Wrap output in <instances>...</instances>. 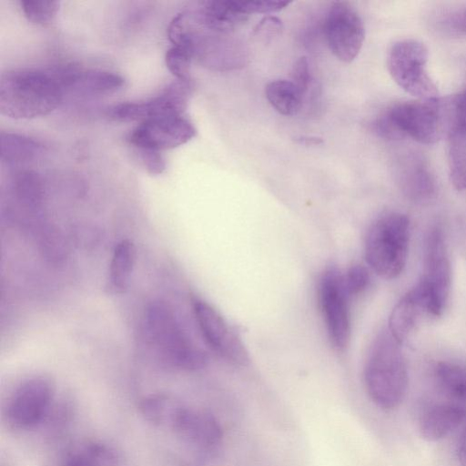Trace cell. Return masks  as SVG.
Instances as JSON below:
<instances>
[{
  "instance_id": "1",
  "label": "cell",
  "mask_w": 466,
  "mask_h": 466,
  "mask_svg": "<svg viewBox=\"0 0 466 466\" xmlns=\"http://www.w3.org/2000/svg\"><path fill=\"white\" fill-rule=\"evenodd\" d=\"M64 94L55 70L7 71L0 79V112L15 119L46 116L60 105Z\"/></svg>"
},
{
  "instance_id": "2",
  "label": "cell",
  "mask_w": 466,
  "mask_h": 466,
  "mask_svg": "<svg viewBox=\"0 0 466 466\" xmlns=\"http://www.w3.org/2000/svg\"><path fill=\"white\" fill-rule=\"evenodd\" d=\"M366 390L381 410H392L403 401L408 387V370L400 344L382 330L374 339L364 368Z\"/></svg>"
},
{
  "instance_id": "3",
  "label": "cell",
  "mask_w": 466,
  "mask_h": 466,
  "mask_svg": "<svg viewBox=\"0 0 466 466\" xmlns=\"http://www.w3.org/2000/svg\"><path fill=\"white\" fill-rule=\"evenodd\" d=\"M144 329L149 343L168 365L189 371L206 366V352L191 340L165 302L155 300L147 307Z\"/></svg>"
},
{
  "instance_id": "4",
  "label": "cell",
  "mask_w": 466,
  "mask_h": 466,
  "mask_svg": "<svg viewBox=\"0 0 466 466\" xmlns=\"http://www.w3.org/2000/svg\"><path fill=\"white\" fill-rule=\"evenodd\" d=\"M409 241V218L398 211L385 212L374 220L368 230L366 261L380 277L395 279L405 268Z\"/></svg>"
},
{
  "instance_id": "5",
  "label": "cell",
  "mask_w": 466,
  "mask_h": 466,
  "mask_svg": "<svg viewBox=\"0 0 466 466\" xmlns=\"http://www.w3.org/2000/svg\"><path fill=\"white\" fill-rule=\"evenodd\" d=\"M375 133L388 140L410 137L426 145L433 144L441 135L439 101L419 100L395 104L382 112L372 124Z\"/></svg>"
},
{
  "instance_id": "6",
  "label": "cell",
  "mask_w": 466,
  "mask_h": 466,
  "mask_svg": "<svg viewBox=\"0 0 466 466\" xmlns=\"http://www.w3.org/2000/svg\"><path fill=\"white\" fill-rule=\"evenodd\" d=\"M428 59L423 43L404 39L391 46L387 66L392 79L405 92L420 100H437L439 91L428 73Z\"/></svg>"
},
{
  "instance_id": "7",
  "label": "cell",
  "mask_w": 466,
  "mask_h": 466,
  "mask_svg": "<svg viewBox=\"0 0 466 466\" xmlns=\"http://www.w3.org/2000/svg\"><path fill=\"white\" fill-rule=\"evenodd\" d=\"M451 284V268L445 239L441 228L434 227L426 239L422 275L415 285L426 302L429 315L442 314Z\"/></svg>"
},
{
  "instance_id": "8",
  "label": "cell",
  "mask_w": 466,
  "mask_h": 466,
  "mask_svg": "<svg viewBox=\"0 0 466 466\" xmlns=\"http://www.w3.org/2000/svg\"><path fill=\"white\" fill-rule=\"evenodd\" d=\"M55 398L53 382L45 376H34L21 382L11 394L5 419L19 431L34 429L50 415Z\"/></svg>"
},
{
  "instance_id": "9",
  "label": "cell",
  "mask_w": 466,
  "mask_h": 466,
  "mask_svg": "<svg viewBox=\"0 0 466 466\" xmlns=\"http://www.w3.org/2000/svg\"><path fill=\"white\" fill-rule=\"evenodd\" d=\"M350 296L340 271L327 268L319 284V301L329 338L335 348L343 350L350 336Z\"/></svg>"
},
{
  "instance_id": "10",
  "label": "cell",
  "mask_w": 466,
  "mask_h": 466,
  "mask_svg": "<svg viewBox=\"0 0 466 466\" xmlns=\"http://www.w3.org/2000/svg\"><path fill=\"white\" fill-rule=\"evenodd\" d=\"M324 33L330 52L340 61L350 63L359 55L365 38V26L358 11L345 1L329 8Z\"/></svg>"
},
{
  "instance_id": "11",
  "label": "cell",
  "mask_w": 466,
  "mask_h": 466,
  "mask_svg": "<svg viewBox=\"0 0 466 466\" xmlns=\"http://www.w3.org/2000/svg\"><path fill=\"white\" fill-rule=\"evenodd\" d=\"M191 93V81L177 79L149 99L113 106L108 110V116L116 121L143 122L158 116L183 115Z\"/></svg>"
},
{
  "instance_id": "12",
  "label": "cell",
  "mask_w": 466,
  "mask_h": 466,
  "mask_svg": "<svg viewBox=\"0 0 466 466\" xmlns=\"http://www.w3.org/2000/svg\"><path fill=\"white\" fill-rule=\"evenodd\" d=\"M192 306L201 335L212 350L232 364H248L249 358L245 345L221 314L200 299H194Z\"/></svg>"
},
{
  "instance_id": "13",
  "label": "cell",
  "mask_w": 466,
  "mask_h": 466,
  "mask_svg": "<svg viewBox=\"0 0 466 466\" xmlns=\"http://www.w3.org/2000/svg\"><path fill=\"white\" fill-rule=\"evenodd\" d=\"M196 136L193 124L183 115L158 116L140 122L128 137L134 147L156 151L175 148Z\"/></svg>"
},
{
  "instance_id": "14",
  "label": "cell",
  "mask_w": 466,
  "mask_h": 466,
  "mask_svg": "<svg viewBox=\"0 0 466 466\" xmlns=\"http://www.w3.org/2000/svg\"><path fill=\"white\" fill-rule=\"evenodd\" d=\"M166 428L172 430L187 444L202 451H213L222 441V429L210 413L177 404Z\"/></svg>"
},
{
  "instance_id": "15",
  "label": "cell",
  "mask_w": 466,
  "mask_h": 466,
  "mask_svg": "<svg viewBox=\"0 0 466 466\" xmlns=\"http://www.w3.org/2000/svg\"><path fill=\"white\" fill-rule=\"evenodd\" d=\"M193 23L191 40L194 57L204 66L216 70H230L244 66L245 50L238 41L227 35L204 29L195 18Z\"/></svg>"
},
{
  "instance_id": "16",
  "label": "cell",
  "mask_w": 466,
  "mask_h": 466,
  "mask_svg": "<svg viewBox=\"0 0 466 466\" xmlns=\"http://www.w3.org/2000/svg\"><path fill=\"white\" fill-rule=\"evenodd\" d=\"M448 167L451 182L458 191L466 190V89L452 103L448 131Z\"/></svg>"
},
{
  "instance_id": "17",
  "label": "cell",
  "mask_w": 466,
  "mask_h": 466,
  "mask_svg": "<svg viewBox=\"0 0 466 466\" xmlns=\"http://www.w3.org/2000/svg\"><path fill=\"white\" fill-rule=\"evenodd\" d=\"M66 91L82 95L110 94L120 89L124 78L110 71L83 70L71 66L55 69Z\"/></svg>"
},
{
  "instance_id": "18",
  "label": "cell",
  "mask_w": 466,
  "mask_h": 466,
  "mask_svg": "<svg viewBox=\"0 0 466 466\" xmlns=\"http://www.w3.org/2000/svg\"><path fill=\"white\" fill-rule=\"evenodd\" d=\"M466 419V406L455 401L439 402L427 408L420 416L421 436L431 441L441 440Z\"/></svg>"
},
{
  "instance_id": "19",
  "label": "cell",
  "mask_w": 466,
  "mask_h": 466,
  "mask_svg": "<svg viewBox=\"0 0 466 466\" xmlns=\"http://www.w3.org/2000/svg\"><path fill=\"white\" fill-rule=\"evenodd\" d=\"M424 313L429 314L427 306L414 286L392 309L389 318V332L400 344H402Z\"/></svg>"
},
{
  "instance_id": "20",
  "label": "cell",
  "mask_w": 466,
  "mask_h": 466,
  "mask_svg": "<svg viewBox=\"0 0 466 466\" xmlns=\"http://www.w3.org/2000/svg\"><path fill=\"white\" fill-rule=\"evenodd\" d=\"M400 187L410 201L420 205L430 203L437 194L433 174L425 162L417 158L404 164L400 172Z\"/></svg>"
},
{
  "instance_id": "21",
  "label": "cell",
  "mask_w": 466,
  "mask_h": 466,
  "mask_svg": "<svg viewBox=\"0 0 466 466\" xmlns=\"http://www.w3.org/2000/svg\"><path fill=\"white\" fill-rule=\"evenodd\" d=\"M193 15L201 27L222 35L230 34L248 17L236 10L231 0L202 2Z\"/></svg>"
},
{
  "instance_id": "22",
  "label": "cell",
  "mask_w": 466,
  "mask_h": 466,
  "mask_svg": "<svg viewBox=\"0 0 466 466\" xmlns=\"http://www.w3.org/2000/svg\"><path fill=\"white\" fill-rule=\"evenodd\" d=\"M121 457L112 445L100 441H87L69 450L60 466H120Z\"/></svg>"
},
{
  "instance_id": "23",
  "label": "cell",
  "mask_w": 466,
  "mask_h": 466,
  "mask_svg": "<svg viewBox=\"0 0 466 466\" xmlns=\"http://www.w3.org/2000/svg\"><path fill=\"white\" fill-rule=\"evenodd\" d=\"M136 262V248L123 239L114 248L109 264L108 284L112 292L121 294L128 288Z\"/></svg>"
},
{
  "instance_id": "24",
  "label": "cell",
  "mask_w": 466,
  "mask_h": 466,
  "mask_svg": "<svg viewBox=\"0 0 466 466\" xmlns=\"http://www.w3.org/2000/svg\"><path fill=\"white\" fill-rule=\"evenodd\" d=\"M0 147L1 160L7 164L28 163L43 152V146L37 140L10 132L1 133Z\"/></svg>"
},
{
  "instance_id": "25",
  "label": "cell",
  "mask_w": 466,
  "mask_h": 466,
  "mask_svg": "<svg viewBox=\"0 0 466 466\" xmlns=\"http://www.w3.org/2000/svg\"><path fill=\"white\" fill-rule=\"evenodd\" d=\"M11 193L15 204L29 213H37L43 204L44 190L37 174L20 171L11 183Z\"/></svg>"
},
{
  "instance_id": "26",
  "label": "cell",
  "mask_w": 466,
  "mask_h": 466,
  "mask_svg": "<svg viewBox=\"0 0 466 466\" xmlns=\"http://www.w3.org/2000/svg\"><path fill=\"white\" fill-rule=\"evenodd\" d=\"M268 103L283 116H295L302 106L304 95L291 80L269 82L265 88Z\"/></svg>"
},
{
  "instance_id": "27",
  "label": "cell",
  "mask_w": 466,
  "mask_h": 466,
  "mask_svg": "<svg viewBox=\"0 0 466 466\" xmlns=\"http://www.w3.org/2000/svg\"><path fill=\"white\" fill-rule=\"evenodd\" d=\"M435 376L441 387L451 396L466 400V367L441 362L435 368Z\"/></svg>"
},
{
  "instance_id": "28",
  "label": "cell",
  "mask_w": 466,
  "mask_h": 466,
  "mask_svg": "<svg viewBox=\"0 0 466 466\" xmlns=\"http://www.w3.org/2000/svg\"><path fill=\"white\" fill-rule=\"evenodd\" d=\"M194 51L186 46L173 45L166 53L165 61L168 70L178 80L190 81L189 70Z\"/></svg>"
},
{
  "instance_id": "29",
  "label": "cell",
  "mask_w": 466,
  "mask_h": 466,
  "mask_svg": "<svg viewBox=\"0 0 466 466\" xmlns=\"http://www.w3.org/2000/svg\"><path fill=\"white\" fill-rule=\"evenodd\" d=\"M19 3L25 17L42 25L50 24L59 9V2L53 0H22Z\"/></svg>"
},
{
  "instance_id": "30",
  "label": "cell",
  "mask_w": 466,
  "mask_h": 466,
  "mask_svg": "<svg viewBox=\"0 0 466 466\" xmlns=\"http://www.w3.org/2000/svg\"><path fill=\"white\" fill-rule=\"evenodd\" d=\"M231 2L236 10L247 15L278 12L289 5L287 1L273 0H231Z\"/></svg>"
},
{
  "instance_id": "31",
  "label": "cell",
  "mask_w": 466,
  "mask_h": 466,
  "mask_svg": "<svg viewBox=\"0 0 466 466\" xmlns=\"http://www.w3.org/2000/svg\"><path fill=\"white\" fill-rule=\"evenodd\" d=\"M343 277L345 287L350 297L362 292L370 282L369 271L362 265L350 267Z\"/></svg>"
},
{
  "instance_id": "32",
  "label": "cell",
  "mask_w": 466,
  "mask_h": 466,
  "mask_svg": "<svg viewBox=\"0 0 466 466\" xmlns=\"http://www.w3.org/2000/svg\"><path fill=\"white\" fill-rule=\"evenodd\" d=\"M141 165L152 175H159L166 168V162L159 151L134 147Z\"/></svg>"
},
{
  "instance_id": "33",
  "label": "cell",
  "mask_w": 466,
  "mask_h": 466,
  "mask_svg": "<svg viewBox=\"0 0 466 466\" xmlns=\"http://www.w3.org/2000/svg\"><path fill=\"white\" fill-rule=\"evenodd\" d=\"M291 81L305 96L311 83V74L307 57H299L294 64L291 72Z\"/></svg>"
},
{
  "instance_id": "34",
  "label": "cell",
  "mask_w": 466,
  "mask_h": 466,
  "mask_svg": "<svg viewBox=\"0 0 466 466\" xmlns=\"http://www.w3.org/2000/svg\"><path fill=\"white\" fill-rule=\"evenodd\" d=\"M447 24L452 31L466 35V5L453 12L448 17Z\"/></svg>"
},
{
  "instance_id": "35",
  "label": "cell",
  "mask_w": 466,
  "mask_h": 466,
  "mask_svg": "<svg viewBox=\"0 0 466 466\" xmlns=\"http://www.w3.org/2000/svg\"><path fill=\"white\" fill-rule=\"evenodd\" d=\"M456 455L460 466H466V424L458 439Z\"/></svg>"
},
{
  "instance_id": "36",
  "label": "cell",
  "mask_w": 466,
  "mask_h": 466,
  "mask_svg": "<svg viewBox=\"0 0 466 466\" xmlns=\"http://www.w3.org/2000/svg\"><path fill=\"white\" fill-rule=\"evenodd\" d=\"M295 141L299 144L306 145V146L319 145V144H322V142H323L320 137H307V136L296 137Z\"/></svg>"
}]
</instances>
